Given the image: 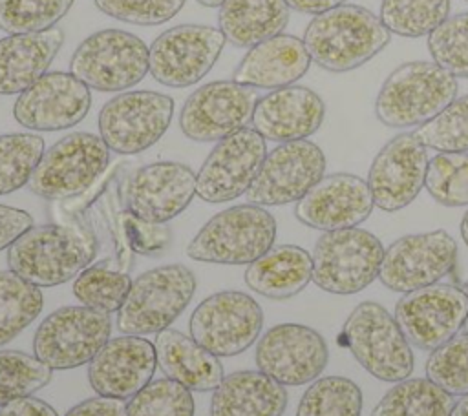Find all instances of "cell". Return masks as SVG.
I'll list each match as a JSON object with an SVG mask.
<instances>
[{
    "instance_id": "cell-2",
    "label": "cell",
    "mask_w": 468,
    "mask_h": 416,
    "mask_svg": "<svg viewBox=\"0 0 468 416\" xmlns=\"http://www.w3.org/2000/svg\"><path fill=\"white\" fill-rule=\"evenodd\" d=\"M391 38L380 16L355 4L316 15L305 27L303 44L311 60L331 73L360 68L380 53Z\"/></svg>"
},
{
    "instance_id": "cell-14",
    "label": "cell",
    "mask_w": 468,
    "mask_h": 416,
    "mask_svg": "<svg viewBox=\"0 0 468 416\" xmlns=\"http://www.w3.org/2000/svg\"><path fill=\"white\" fill-rule=\"evenodd\" d=\"M225 42L219 27L197 24L174 26L152 42L148 73L168 88L197 84L216 64Z\"/></svg>"
},
{
    "instance_id": "cell-24",
    "label": "cell",
    "mask_w": 468,
    "mask_h": 416,
    "mask_svg": "<svg viewBox=\"0 0 468 416\" xmlns=\"http://www.w3.org/2000/svg\"><path fill=\"white\" fill-rule=\"evenodd\" d=\"M157 354L143 336L110 339L88 363V380L99 396L126 400L137 394L154 378Z\"/></svg>"
},
{
    "instance_id": "cell-38",
    "label": "cell",
    "mask_w": 468,
    "mask_h": 416,
    "mask_svg": "<svg viewBox=\"0 0 468 416\" xmlns=\"http://www.w3.org/2000/svg\"><path fill=\"white\" fill-rule=\"evenodd\" d=\"M51 370L37 356L20 350H0V407L44 389L51 381Z\"/></svg>"
},
{
    "instance_id": "cell-40",
    "label": "cell",
    "mask_w": 468,
    "mask_h": 416,
    "mask_svg": "<svg viewBox=\"0 0 468 416\" xmlns=\"http://www.w3.org/2000/svg\"><path fill=\"white\" fill-rule=\"evenodd\" d=\"M424 186L442 206H468V151H439L431 157Z\"/></svg>"
},
{
    "instance_id": "cell-9",
    "label": "cell",
    "mask_w": 468,
    "mask_h": 416,
    "mask_svg": "<svg viewBox=\"0 0 468 416\" xmlns=\"http://www.w3.org/2000/svg\"><path fill=\"white\" fill-rule=\"evenodd\" d=\"M110 166V148L101 135L71 131L44 151L29 190L48 201H66L86 192Z\"/></svg>"
},
{
    "instance_id": "cell-47",
    "label": "cell",
    "mask_w": 468,
    "mask_h": 416,
    "mask_svg": "<svg viewBox=\"0 0 468 416\" xmlns=\"http://www.w3.org/2000/svg\"><path fill=\"white\" fill-rule=\"evenodd\" d=\"M31 226H35L31 213L15 206L0 204V252L9 248Z\"/></svg>"
},
{
    "instance_id": "cell-13",
    "label": "cell",
    "mask_w": 468,
    "mask_h": 416,
    "mask_svg": "<svg viewBox=\"0 0 468 416\" xmlns=\"http://www.w3.org/2000/svg\"><path fill=\"white\" fill-rule=\"evenodd\" d=\"M468 294L464 288L435 283L402 294L395 305V319L411 347L435 350L464 328Z\"/></svg>"
},
{
    "instance_id": "cell-6",
    "label": "cell",
    "mask_w": 468,
    "mask_h": 416,
    "mask_svg": "<svg viewBox=\"0 0 468 416\" xmlns=\"http://www.w3.org/2000/svg\"><path fill=\"white\" fill-rule=\"evenodd\" d=\"M194 272L179 263L143 272L132 281L117 314V328L130 336H146L168 328L194 297Z\"/></svg>"
},
{
    "instance_id": "cell-4",
    "label": "cell",
    "mask_w": 468,
    "mask_h": 416,
    "mask_svg": "<svg viewBox=\"0 0 468 416\" xmlns=\"http://www.w3.org/2000/svg\"><path fill=\"white\" fill-rule=\"evenodd\" d=\"M338 341L380 381L397 383L413 372L415 358L408 338L395 316L377 301H362L351 310Z\"/></svg>"
},
{
    "instance_id": "cell-1",
    "label": "cell",
    "mask_w": 468,
    "mask_h": 416,
    "mask_svg": "<svg viewBox=\"0 0 468 416\" xmlns=\"http://www.w3.org/2000/svg\"><path fill=\"white\" fill-rule=\"evenodd\" d=\"M57 224H38L7 248L11 272L35 286H57L77 277L97 254V237L82 213L69 215L53 204Z\"/></svg>"
},
{
    "instance_id": "cell-52",
    "label": "cell",
    "mask_w": 468,
    "mask_h": 416,
    "mask_svg": "<svg viewBox=\"0 0 468 416\" xmlns=\"http://www.w3.org/2000/svg\"><path fill=\"white\" fill-rule=\"evenodd\" d=\"M461 237H463L464 244L468 246V210H466V213L463 215V221H461Z\"/></svg>"
},
{
    "instance_id": "cell-41",
    "label": "cell",
    "mask_w": 468,
    "mask_h": 416,
    "mask_svg": "<svg viewBox=\"0 0 468 416\" xmlns=\"http://www.w3.org/2000/svg\"><path fill=\"white\" fill-rule=\"evenodd\" d=\"M75 0H0V29L7 35L42 33L66 16Z\"/></svg>"
},
{
    "instance_id": "cell-3",
    "label": "cell",
    "mask_w": 468,
    "mask_h": 416,
    "mask_svg": "<svg viewBox=\"0 0 468 416\" xmlns=\"http://www.w3.org/2000/svg\"><path fill=\"white\" fill-rule=\"evenodd\" d=\"M457 78L435 62L411 60L395 68L378 89L377 119L389 128L422 126L457 99Z\"/></svg>"
},
{
    "instance_id": "cell-39",
    "label": "cell",
    "mask_w": 468,
    "mask_h": 416,
    "mask_svg": "<svg viewBox=\"0 0 468 416\" xmlns=\"http://www.w3.org/2000/svg\"><path fill=\"white\" fill-rule=\"evenodd\" d=\"M194 411L192 390L170 378L150 381L126 403V416H194Z\"/></svg>"
},
{
    "instance_id": "cell-54",
    "label": "cell",
    "mask_w": 468,
    "mask_h": 416,
    "mask_svg": "<svg viewBox=\"0 0 468 416\" xmlns=\"http://www.w3.org/2000/svg\"><path fill=\"white\" fill-rule=\"evenodd\" d=\"M463 288H464V290H466V294H468V281L464 283V286H463ZM464 330L468 332V317H466V323H464Z\"/></svg>"
},
{
    "instance_id": "cell-35",
    "label": "cell",
    "mask_w": 468,
    "mask_h": 416,
    "mask_svg": "<svg viewBox=\"0 0 468 416\" xmlns=\"http://www.w3.org/2000/svg\"><path fill=\"white\" fill-rule=\"evenodd\" d=\"M132 279L128 272L112 268L106 261L86 266L73 281V294L80 305L112 314L122 307Z\"/></svg>"
},
{
    "instance_id": "cell-5",
    "label": "cell",
    "mask_w": 468,
    "mask_h": 416,
    "mask_svg": "<svg viewBox=\"0 0 468 416\" xmlns=\"http://www.w3.org/2000/svg\"><path fill=\"white\" fill-rule=\"evenodd\" d=\"M276 219L263 206L236 204L212 215L186 246L203 263L249 265L274 246Z\"/></svg>"
},
{
    "instance_id": "cell-49",
    "label": "cell",
    "mask_w": 468,
    "mask_h": 416,
    "mask_svg": "<svg viewBox=\"0 0 468 416\" xmlns=\"http://www.w3.org/2000/svg\"><path fill=\"white\" fill-rule=\"evenodd\" d=\"M0 416H58L57 411L44 400L26 396L0 407Z\"/></svg>"
},
{
    "instance_id": "cell-32",
    "label": "cell",
    "mask_w": 468,
    "mask_h": 416,
    "mask_svg": "<svg viewBox=\"0 0 468 416\" xmlns=\"http://www.w3.org/2000/svg\"><path fill=\"white\" fill-rule=\"evenodd\" d=\"M455 401L428 378L397 381L373 407L371 416H450Z\"/></svg>"
},
{
    "instance_id": "cell-34",
    "label": "cell",
    "mask_w": 468,
    "mask_h": 416,
    "mask_svg": "<svg viewBox=\"0 0 468 416\" xmlns=\"http://www.w3.org/2000/svg\"><path fill=\"white\" fill-rule=\"evenodd\" d=\"M362 390L346 376H322L303 392L296 416H360Z\"/></svg>"
},
{
    "instance_id": "cell-50",
    "label": "cell",
    "mask_w": 468,
    "mask_h": 416,
    "mask_svg": "<svg viewBox=\"0 0 468 416\" xmlns=\"http://www.w3.org/2000/svg\"><path fill=\"white\" fill-rule=\"evenodd\" d=\"M347 0H285L289 9L303 15H320L338 5H344Z\"/></svg>"
},
{
    "instance_id": "cell-43",
    "label": "cell",
    "mask_w": 468,
    "mask_h": 416,
    "mask_svg": "<svg viewBox=\"0 0 468 416\" xmlns=\"http://www.w3.org/2000/svg\"><path fill=\"white\" fill-rule=\"evenodd\" d=\"M426 378L452 396L468 392V332H461L431 350L424 365Z\"/></svg>"
},
{
    "instance_id": "cell-33",
    "label": "cell",
    "mask_w": 468,
    "mask_h": 416,
    "mask_svg": "<svg viewBox=\"0 0 468 416\" xmlns=\"http://www.w3.org/2000/svg\"><path fill=\"white\" fill-rule=\"evenodd\" d=\"M38 286L11 270H0V347L13 341L42 312Z\"/></svg>"
},
{
    "instance_id": "cell-42",
    "label": "cell",
    "mask_w": 468,
    "mask_h": 416,
    "mask_svg": "<svg viewBox=\"0 0 468 416\" xmlns=\"http://www.w3.org/2000/svg\"><path fill=\"white\" fill-rule=\"evenodd\" d=\"M419 140L444 153L468 151V95L452 100L439 115L419 126Z\"/></svg>"
},
{
    "instance_id": "cell-27",
    "label": "cell",
    "mask_w": 468,
    "mask_h": 416,
    "mask_svg": "<svg viewBox=\"0 0 468 416\" xmlns=\"http://www.w3.org/2000/svg\"><path fill=\"white\" fill-rule=\"evenodd\" d=\"M62 42L60 27L0 38V95H20L46 75Z\"/></svg>"
},
{
    "instance_id": "cell-20",
    "label": "cell",
    "mask_w": 468,
    "mask_h": 416,
    "mask_svg": "<svg viewBox=\"0 0 468 416\" xmlns=\"http://www.w3.org/2000/svg\"><path fill=\"white\" fill-rule=\"evenodd\" d=\"M91 108V91L71 71H48L15 104V120L33 131H58L77 126Z\"/></svg>"
},
{
    "instance_id": "cell-51",
    "label": "cell",
    "mask_w": 468,
    "mask_h": 416,
    "mask_svg": "<svg viewBox=\"0 0 468 416\" xmlns=\"http://www.w3.org/2000/svg\"><path fill=\"white\" fill-rule=\"evenodd\" d=\"M450 416H468V392L463 394L459 401H455Z\"/></svg>"
},
{
    "instance_id": "cell-53",
    "label": "cell",
    "mask_w": 468,
    "mask_h": 416,
    "mask_svg": "<svg viewBox=\"0 0 468 416\" xmlns=\"http://www.w3.org/2000/svg\"><path fill=\"white\" fill-rule=\"evenodd\" d=\"M196 2H199L205 7H219L225 0H196Z\"/></svg>"
},
{
    "instance_id": "cell-19",
    "label": "cell",
    "mask_w": 468,
    "mask_h": 416,
    "mask_svg": "<svg viewBox=\"0 0 468 416\" xmlns=\"http://www.w3.org/2000/svg\"><path fill=\"white\" fill-rule=\"evenodd\" d=\"M265 155V139L249 126L218 140L196 175L197 197L205 203H229L247 193Z\"/></svg>"
},
{
    "instance_id": "cell-7",
    "label": "cell",
    "mask_w": 468,
    "mask_h": 416,
    "mask_svg": "<svg viewBox=\"0 0 468 416\" xmlns=\"http://www.w3.org/2000/svg\"><path fill=\"white\" fill-rule=\"evenodd\" d=\"M313 283L336 296H349L369 286L380 272L384 246L358 226L324 232L313 250Z\"/></svg>"
},
{
    "instance_id": "cell-10",
    "label": "cell",
    "mask_w": 468,
    "mask_h": 416,
    "mask_svg": "<svg viewBox=\"0 0 468 416\" xmlns=\"http://www.w3.org/2000/svg\"><path fill=\"white\" fill-rule=\"evenodd\" d=\"M174 99L150 89L122 91L99 111V135L110 151L135 155L154 146L168 130Z\"/></svg>"
},
{
    "instance_id": "cell-30",
    "label": "cell",
    "mask_w": 468,
    "mask_h": 416,
    "mask_svg": "<svg viewBox=\"0 0 468 416\" xmlns=\"http://www.w3.org/2000/svg\"><path fill=\"white\" fill-rule=\"evenodd\" d=\"M245 285L269 299H289L313 281V255L296 244H278L249 263Z\"/></svg>"
},
{
    "instance_id": "cell-25",
    "label": "cell",
    "mask_w": 468,
    "mask_h": 416,
    "mask_svg": "<svg viewBox=\"0 0 468 416\" xmlns=\"http://www.w3.org/2000/svg\"><path fill=\"white\" fill-rule=\"evenodd\" d=\"M325 117L322 97L305 86H285L260 97L250 128L265 140L291 142L316 133Z\"/></svg>"
},
{
    "instance_id": "cell-28",
    "label": "cell",
    "mask_w": 468,
    "mask_h": 416,
    "mask_svg": "<svg viewBox=\"0 0 468 416\" xmlns=\"http://www.w3.org/2000/svg\"><path fill=\"white\" fill-rule=\"evenodd\" d=\"M287 390L261 370H238L221 380L210 400V416H282Z\"/></svg>"
},
{
    "instance_id": "cell-18",
    "label": "cell",
    "mask_w": 468,
    "mask_h": 416,
    "mask_svg": "<svg viewBox=\"0 0 468 416\" xmlns=\"http://www.w3.org/2000/svg\"><path fill=\"white\" fill-rule=\"evenodd\" d=\"M254 361L258 370L283 387H298L324 372L329 348L318 330L300 323H280L260 338Z\"/></svg>"
},
{
    "instance_id": "cell-21",
    "label": "cell",
    "mask_w": 468,
    "mask_h": 416,
    "mask_svg": "<svg viewBox=\"0 0 468 416\" xmlns=\"http://www.w3.org/2000/svg\"><path fill=\"white\" fill-rule=\"evenodd\" d=\"M428 162V148L415 133L389 139L375 155L367 173L375 206L384 212L406 208L424 186Z\"/></svg>"
},
{
    "instance_id": "cell-36",
    "label": "cell",
    "mask_w": 468,
    "mask_h": 416,
    "mask_svg": "<svg viewBox=\"0 0 468 416\" xmlns=\"http://www.w3.org/2000/svg\"><path fill=\"white\" fill-rule=\"evenodd\" d=\"M44 151V139L33 131L0 135V195L29 184Z\"/></svg>"
},
{
    "instance_id": "cell-16",
    "label": "cell",
    "mask_w": 468,
    "mask_h": 416,
    "mask_svg": "<svg viewBox=\"0 0 468 416\" xmlns=\"http://www.w3.org/2000/svg\"><path fill=\"white\" fill-rule=\"evenodd\" d=\"M325 173V155L313 140L280 142L272 148L247 190V201L258 206L298 203Z\"/></svg>"
},
{
    "instance_id": "cell-37",
    "label": "cell",
    "mask_w": 468,
    "mask_h": 416,
    "mask_svg": "<svg viewBox=\"0 0 468 416\" xmlns=\"http://www.w3.org/2000/svg\"><path fill=\"white\" fill-rule=\"evenodd\" d=\"M378 16L389 33L419 38L450 16V0H382Z\"/></svg>"
},
{
    "instance_id": "cell-26",
    "label": "cell",
    "mask_w": 468,
    "mask_h": 416,
    "mask_svg": "<svg viewBox=\"0 0 468 416\" xmlns=\"http://www.w3.org/2000/svg\"><path fill=\"white\" fill-rule=\"evenodd\" d=\"M311 66L303 40L280 33L245 53L232 73V80L254 89H278L292 86Z\"/></svg>"
},
{
    "instance_id": "cell-15",
    "label": "cell",
    "mask_w": 468,
    "mask_h": 416,
    "mask_svg": "<svg viewBox=\"0 0 468 416\" xmlns=\"http://www.w3.org/2000/svg\"><path fill=\"white\" fill-rule=\"evenodd\" d=\"M455 261L457 243L446 230L408 234L384 250L378 279L386 288L406 294L439 283Z\"/></svg>"
},
{
    "instance_id": "cell-31",
    "label": "cell",
    "mask_w": 468,
    "mask_h": 416,
    "mask_svg": "<svg viewBox=\"0 0 468 416\" xmlns=\"http://www.w3.org/2000/svg\"><path fill=\"white\" fill-rule=\"evenodd\" d=\"M285 0H225L218 22L225 40L236 47H252L280 35L289 22Z\"/></svg>"
},
{
    "instance_id": "cell-48",
    "label": "cell",
    "mask_w": 468,
    "mask_h": 416,
    "mask_svg": "<svg viewBox=\"0 0 468 416\" xmlns=\"http://www.w3.org/2000/svg\"><path fill=\"white\" fill-rule=\"evenodd\" d=\"M66 416H126L124 400L95 396L71 407Z\"/></svg>"
},
{
    "instance_id": "cell-17",
    "label": "cell",
    "mask_w": 468,
    "mask_h": 416,
    "mask_svg": "<svg viewBox=\"0 0 468 416\" xmlns=\"http://www.w3.org/2000/svg\"><path fill=\"white\" fill-rule=\"evenodd\" d=\"M258 99L254 88L236 80L207 82L185 100L179 128L192 140L218 142L250 122Z\"/></svg>"
},
{
    "instance_id": "cell-12",
    "label": "cell",
    "mask_w": 468,
    "mask_h": 416,
    "mask_svg": "<svg viewBox=\"0 0 468 416\" xmlns=\"http://www.w3.org/2000/svg\"><path fill=\"white\" fill-rule=\"evenodd\" d=\"M190 336L214 356H236L263 328L260 303L245 292L223 290L203 299L190 316Z\"/></svg>"
},
{
    "instance_id": "cell-11",
    "label": "cell",
    "mask_w": 468,
    "mask_h": 416,
    "mask_svg": "<svg viewBox=\"0 0 468 416\" xmlns=\"http://www.w3.org/2000/svg\"><path fill=\"white\" fill-rule=\"evenodd\" d=\"M110 334L108 314L84 305L62 307L38 325L33 336V352L51 369H75L90 363L110 341Z\"/></svg>"
},
{
    "instance_id": "cell-23",
    "label": "cell",
    "mask_w": 468,
    "mask_h": 416,
    "mask_svg": "<svg viewBox=\"0 0 468 416\" xmlns=\"http://www.w3.org/2000/svg\"><path fill=\"white\" fill-rule=\"evenodd\" d=\"M373 195L364 181L353 173L324 175L294 206V215L305 226L331 232L353 228L373 212Z\"/></svg>"
},
{
    "instance_id": "cell-45",
    "label": "cell",
    "mask_w": 468,
    "mask_h": 416,
    "mask_svg": "<svg viewBox=\"0 0 468 416\" xmlns=\"http://www.w3.org/2000/svg\"><path fill=\"white\" fill-rule=\"evenodd\" d=\"M97 9L135 26H157L174 18L186 0H93Z\"/></svg>"
},
{
    "instance_id": "cell-46",
    "label": "cell",
    "mask_w": 468,
    "mask_h": 416,
    "mask_svg": "<svg viewBox=\"0 0 468 416\" xmlns=\"http://www.w3.org/2000/svg\"><path fill=\"white\" fill-rule=\"evenodd\" d=\"M121 221L124 228L126 241L130 248L143 255H155L161 254L170 244V228L165 223H150L130 210L121 212Z\"/></svg>"
},
{
    "instance_id": "cell-22",
    "label": "cell",
    "mask_w": 468,
    "mask_h": 416,
    "mask_svg": "<svg viewBox=\"0 0 468 416\" xmlns=\"http://www.w3.org/2000/svg\"><path fill=\"white\" fill-rule=\"evenodd\" d=\"M196 195V173L183 162L159 161L141 166L126 181V210L150 223L177 217Z\"/></svg>"
},
{
    "instance_id": "cell-8",
    "label": "cell",
    "mask_w": 468,
    "mask_h": 416,
    "mask_svg": "<svg viewBox=\"0 0 468 416\" xmlns=\"http://www.w3.org/2000/svg\"><path fill=\"white\" fill-rule=\"evenodd\" d=\"M150 47L124 29H101L84 38L69 60V71L90 89L126 91L139 84L148 69Z\"/></svg>"
},
{
    "instance_id": "cell-55",
    "label": "cell",
    "mask_w": 468,
    "mask_h": 416,
    "mask_svg": "<svg viewBox=\"0 0 468 416\" xmlns=\"http://www.w3.org/2000/svg\"><path fill=\"white\" fill-rule=\"evenodd\" d=\"M464 2H468V0H464Z\"/></svg>"
},
{
    "instance_id": "cell-44",
    "label": "cell",
    "mask_w": 468,
    "mask_h": 416,
    "mask_svg": "<svg viewBox=\"0 0 468 416\" xmlns=\"http://www.w3.org/2000/svg\"><path fill=\"white\" fill-rule=\"evenodd\" d=\"M433 62L455 78H468V11L448 16L428 35Z\"/></svg>"
},
{
    "instance_id": "cell-29",
    "label": "cell",
    "mask_w": 468,
    "mask_h": 416,
    "mask_svg": "<svg viewBox=\"0 0 468 416\" xmlns=\"http://www.w3.org/2000/svg\"><path fill=\"white\" fill-rule=\"evenodd\" d=\"M154 347L157 365L166 378L183 383L190 390H214L225 378L218 356L176 328L168 327L157 332Z\"/></svg>"
}]
</instances>
